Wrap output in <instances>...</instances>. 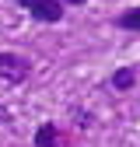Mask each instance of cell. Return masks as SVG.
Returning a JSON list of instances; mask_svg holds the SVG:
<instances>
[{
	"label": "cell",
	"mask_w": 140,
	"mask_h": 147,
	"mask_svg": "<svg viewBox=\"0 0 140 147\" xmlns=\"http://www.w3.org/2000/svg\"><path fill=\"white\" fill-rule=\"evenodd\" d=\"M0 126H11V112H7L4 105H0Z\"/></svg>",
	"instance_id": "obj_7"
},
{
	"label": "cell",
	"mask_w": 140,
	"mask_h": 147,
	"mask_svg": "<svg viewBox=\"0 0 140 147\" xmlns=\"http://www.w3.org/2000/svg\"><path fill=\"white\" fill-rule=\"evenodd\" d=\"M116 28L140 32V7H133V11H126V14H119V18H116Z\"/></svg>",
	"instance_id": "obj_5"
},
{
	"label": "cell",
	"mask_w": 140,
	"mask_h": 147,
	"mask_svg": "<svg viewBox=\"0 0 140 147\" xmlns=\"http://www.w3.org/2000/svg\"><path fill=\"white\" fill-rule=\"evenodd\" d=\"M74 116L81 119L77 126H91V112H84V109H74Z\"/></svg>",
	"instance_id": "obj_6"
},
{
	"label": "cell",
	"mask_w": 140,
	"mask_h": 147,
	"mask_svg": "<svg viewBox=\"0 0 140 147\" xmlns=\"http://www.w3.org/2000/svg\"><path fill=\"white\" fill-rule=\"evenodd\" d=\"M35 147H60V130L56 123H42L35 130Z\"/></svg>",
	"instance_id": "obj_3"
},
{
	"label": "cell",
	"mask_w": 140,
	"mask_h": 147,
	"mask_svg": "<svg viewBox=\"0 0 140 147\" xmlns=\"http://www.w3.org/2000/svg\"><path fill=\"white\" fill-rule=\"evenodd\" d=\"M28 11H32L35 21H46V25L63 21V4H60V0H32Z\"/></svg>",
	"instance_id": "obj_2"
},
{
	"label": "cell",
	"mask_w": 140,
	"mask_h": 147,
	"mask_svg": "<svg viewBox=\"0 0 140 147\" xmlns=\"http://www.w3.org/2000/svg\"><path fill=\"white\" fill-rule=\"evenodd\" d=\"M32 74V60L21 53H0V77L7 84H25Z\"/></svg>",
	"instance_id": "obj_1"
},
{
	"label": "cell",
	"mask_w": 140,
	"mask_h": 147,
	"mask_svg": "<svg viewBox=\"0 0 140 147\" xmlns=\"http://www.w3.org/2000/svg\"><path fill=\"white\" fill-rule=\"evenodd\" d=\"M60 4H70V7H81V4H88V0H60Z\"/></svg>",
	"instance_id": "obj_8"
},
{
	"label": "cell",
	"mask_w": 140,
	"mask_h": 147,
	"mask_svg": "<svg viewBox=\"0 0 140 147\" xmlns=\"http://www.w3.org/2000/svg\"><path fill=\"white\" fill-rule=\"evenodd\" d=\"M18 4H21V7H25V11H28V7H32V0H18Z\"/></svg>",
	"instance_id": "obj_9"
},
{
	"label": "cell",
	"mask_w": 140,
	"mask_h": 147,
	"mask_svg": "<svg viewBox=\"0 0 140 147\" xmlns=\"http://www.w3.org/2000/svg\"><path fill=\"white\" fill-rule=\"evenodd\" d=\"M133 84H137V70H133V67H122V70L112 74V88H116V91H130Z\"/></svg>",
	"instance_id": "obj_4"
}]
</instances>
